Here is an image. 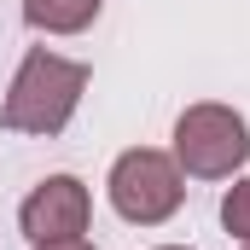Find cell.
Wrapping results in <instances>:
<instances>
[{"label":"cell","instance_id":"1","mask_svg":"<svg viewBox=\"0 0 250 250\" xmlns=\"http://www.w3.org/2000/svg\"><path fill=\"white\" fill-rule=\"evenodd\" d=\"M82 93H87V64L82 59H64L53 47H29L12 87H6V99H0V128L53 140V134L70 128Z\"/></svg>","mask_w":250,"mask_h":250},{"label":"cell","instance_id":"2","mask_svg":"<svg viewBox=\"0 0 250 250\" xmlns=\"http://www.w3.org/2000/svg\"><path fill=\"white\" fill-rule=\"evenodd\" d=\"M250 157V123L221 105V99H198L175 117V163L192 181H233Z\"/></svg>","mask_w":250,"mask_h":250},{"label":"cell","instance_id":"3","mask_svg":"<svg viewBox=\"0 0 250 250\" xmlns=\"http://www.w3.org/2000/svg\"><path fill=\"white\" fill-rule=\"evenodd\" d=\"M111 209L134 221V227H163L181 204H187V175L175 163V151H157V146H134L111 163Z\"/></svg>","mask_w":250,"mask_h":250},{"label":"cell","instance_id":"4","mask_svg":"<svg viewBox=\"0 0 250 250\" xmlns=\"http://www.w3.org/2000/svg\"><path fill=\"white\" fill-rule=\"evenodd\" d=\"M93 221V192L82 187L76 175H47L41 187L23 198L18 227L29 245H53V239H82Z\"/></svg>","mask_w":250,"mask_h":250},{"label":"cell","instance_id":"5","mask_svg":"<svg viewBox=\"0 0 250 250\" xmlns=\"http://www.w3.org/2000/svg\"><path fill=\"white\" fill-rule=\"evenodd\" d=\"M105 0H23V23L41 35H82Z\"/></svg>","mask_w":250,"mask_h":250},{"label":"cell","instance_id":"6","mask_svg":"<svg viewBox=\"0 0 250 250\" xmlns=\"http://www.w3.org/2000/svg\"><path fill=\"white\" fill-rule=\"evenodd\" d=\"M221 227H227L239 245H250V175H239V181L227 187V198H221Z\"/></svg>","mask_w":250,"mask_h":250},{"label":"cell","instance_id":"7","mask_svg":"<svg viewBox=\"0 0 250 250\" xmlns=\"http://www.w3.org/2000/svg\"><path fill=\"white\" fill-rule=\"evenodd\" d=\"M35 250H99V245H87V239H53V245H35Z\"/></svg>","mask_w":250,"mask_h":250},{"label":"cell","instance_id":"8","mask_svg":"<svg viewBox=\"0 0 250 250\" xmlns=\"http://www.w3.org/2000/svg\"><path fill=\"white\" fill-rule=\"evenodd\" d=\"M157 250H187V245H157Z\"/></svg>","mask_w":250,"mask_h":250},{"label":"cell","instance_id":"9","mask_svg":"<svg viewBox=\"0 0 250 250\" xmlns=\"http://www.w3.org/2000/svg\"><path fill=\"white\" fill-rule=\"evenodd\" d=\"M245 250H250V245H245Z\"/></svg>","mask_w":250,"mask_h":250}]
</instances>
